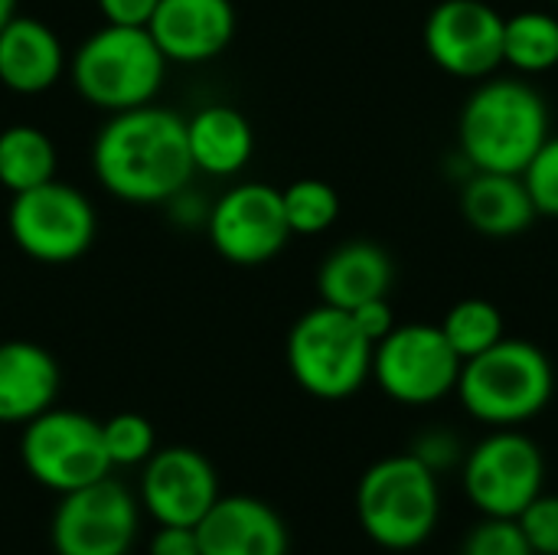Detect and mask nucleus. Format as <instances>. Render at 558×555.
Returning a JSON list of instances; mask_svg holds the SVG:
<instances>
[{"mask_svg": "<svg viewBox=\"0 0 558 555\" xmlns=\"http://www.w3.org/2000/svg\"><path fill=\"white\" fill-rule=\"evenodd\" d=\"M7 229L26 258L43 265H69L92 249L98 219L82 190L62 180H49L13 193Z\"/></svg>", "mask_w": 558, "mask_h": 555, "instance_id": "0eeeda50", "label": "nucleus"}, {"mask_svg": "<svg viewBox=\"0 0 558 555\" xmlns=\"http://www.w3.org/2000/svg\"><path fill=\"white\" fill-rule=\"evenodd\" d=\"M281 206L291 236H320L340 216V196L327 180L304 177L281 190Z\"/></svg>", "mask_w": 558, "mask_h": 555, "instance_id": "393cba45", "label": "nucleus"}, {"mask_svg": "<svg viewBox=\"0 0 558 555\" xmlns=\"http://www.w3.org/2000/svg\"><path fill=\"white\" fill-rule=\"evenodd\" d=\"M556 3H558V0H556Z\"/></svg>", "mask_w": 558, "mask_h": 555, "instance_id": "f704fd0d", "label": "nucleus"}, {"mask_svg": "<svg viewBox=\"0 0 558 555\" xmlns=\"http://www.w3.org/2000/svg\"><path fill=\"white\" fill-rule=\"evenodd\" d=\"M16 13V0H0V29L7 26V20Z\"/></svg>", "mask_w": 558, "mask_h": 555, "instance_id": "72a5a7b5", "label": "nucleus"}, {"mask_svg": "<svg viewBox=\"0 0 558 555\" xmlns=\"http://www.w3.org/2000/svg\"><path fill=\"white\" fill-rule=\"evenodd\" d=\"M454 393L471 419L490 429H517L553 402L556 373L536 343L504 337L490 350L464 360Z\"/></svg>", "mask_w": 558, "mask_h": 555, "instance_id": "7ed1b4c3", "label": "nucleus"}, {"mask_svg": "<svg viewBox=\"0 0 558 555\" xmlns=\"http://www.w3.org/2000/svg\"><path fill=\"white\" fill-rule=\"evenodd\" d=\"M356 517L363 533L383 550L409 553L425 546L441 517L438 474L415 455L376 461L360 478Z\"/></svg>", "mask_w": 558, "mask_h": 555, "instance_id": "39448f33", "label": "nucleus"}, {"mask_svg": "<svg viewBox=\"0 0 558 555\" xmlns=\"http://www.w3.org/2000/svg\"><path fill=\"white\" fill-rule=\"evenodd\" d=\"M504 13L487 0H441L422 26L428 59L468 82H481L504 65Z\"/></svg>", "mask_w": 558, "mask_h": 555, "instance_id": "9b49d317", "label": "nucleus"}, {"mask_svg": "<svg viewBox=\"0 0 558 555\" xmlns=\"http://www.w3.org/2000/svg\"><path fill=\"white\" fill-rule=\"evenodd\" d=\"M203 555H288L284 520L258 497H219L193 527Z\"/></svg>", "mask_w": 558, "mask_h": 555, "instance_id": "dca6fc26", "label": "nucleus"}, {"mask_svg": "<svg viewBox=\"0 0 558 555\" xmlns=\"http://www.w3.org/2000/svg\"><path fill=\"white\" fill-rule=\"evenodd\" d=\"M59 154L52 137L33 124H10L0 131V186L13 193L56 180Z\"/></svg>", "mask_w": 558, "mask_h": 555, "instance_id": "4be33fe9", "label": "nucleus"}, {"mask_svg": "<svg viewBox=\"0 0 558 555\" xmlns=\"http://www.w3.org/2000/svg\"><path fill=\"white\" fill-rule=\"evenodd\" d=\"M549 134V105L523 75L481 79L458 114V154L471 170L523 173Z\"/></svg>", "mask_w": 558, "mask_h": 555, "instance_id": "f03ea898", "label": "nucleus"}, {"mask_svg": "<svg viewBox=\"0 0 558 555\" xmlns=\"http://www.w3.org/2000/svg\"><path fill=\"white\" fill-rule=\"evenodd\" d=\"M154 43L167 62L199 65L229 49L235 39L232 0H160L150 23Z\"/></svg>", "mask_w": 558, "mask_h": 555, "instance_id": "2eb2a0df", "label": "nucleus"}, {"mask_svg": "<svg viewBox=\"0 0 558 555\" xmlns=\"http://www.w3.org/2000/svg\"><path fill=\"white\" fill-rule=\"evenodd\" d=\"M438 327L461 360H471V357L490 350L494 343H500L507 337V324H504L500 307L484 301V298L458 301Z\"/></svg>", "mask_w": 558, "mask_h": 555, "instance_id": "b1692460", "label": "nucleus"}, {"mask_svg": "<svg viewBox=\"0 0 558 555\" xmlns=\"http://www.w3.org/2000/svg\"><path fill=\"white\" fill-rule=\"evenodd\" d=\"M284 353L294 383L324 402L356 396L373 376V343L353 324L350 311L330 304H317L294 321Z\"/></svg>", "mask_w": 558, "mask_h": 555, "instance_id": "423d86ee", "label": "nucleus"}, {"mask_svg": "<svg viewBox=\"0 0 558 555\" xmlns=\"http://www.w3.org/2000/svg\"><path fill=\"white\" fill-rule=\"evenodd\" d=\"M543 451L517 429H497L464 458V494L484 517L517 520L543 494Z\"/></svg>", "mask_w": 558, "mask_h": 555, "instance_id": "9d476101", "label": "nucleus"}, {"mask_svg": "<svg viewBox=\"0 0 558 555\" xmlns=\"http://www.w3.org/2000/svg\"><path fill=\"white\" fill-rule=\"evenodd\" d=\"M101 438H105L111 468L141 464L154 455V445H157L154 425L137 412H118L108 422H101Z\"/></svg>", "mask_w": 558, "mask_h": 555, "instance_id": "a878e982", "label": "nucleus"}, {"mask_svg": "<svg viewBox=\"0 0 558 555\" xmlns=\"http://www.w3.org/2000/svg\"><path fill=\"white\" fill-rule=\"evenodd\" d=\"M186 147L199 173L235 177L255 150V134L239 108L203 105L186 118Z\"/></svg>", "mask_w": 558, "mask_h": 555, "instance_id": "412c9836", "label": "nucleus"}, {"mask_svg": "<svg viewBox=\"0 0 558 555\" xmlns=\"http://www.w3.org/2000/svg\"><path fill=\"white\" fill-rule=\"evenodd\" d=\"M20 461L36 484L56 494L78 491L111 474L101 422L72 409H46L26 422Z\"/></svg>", "mask_w": 558, "mask_h": 555, "instance_id": "6e6552de", "label": "nucleus"}, {"mask_svg": "<svg viewBox=\"0 0 558 555\" xmlns=\"http://www.w3.org/2000/svg\"><path fill=\"white\" fill-rule=\"evenodd\" d=\"M392 288V258L383 245L369 239H353L337 245L317 268L320 304L353 311L373 298H389Z\"/></svg>", "mask_w": 558, "mask_h": 555, "instance_id": "aec40b11", "label": "nucleus"}, {"mask_svg": "<svg viewBox=\"0 0 558 555\" xmlns=\"http://www.w3.org/2000/svg\"><path fill=\"white\" fill-rule=\"evenodd\" d=\"M461 555H536L533 546L526 543L523 530L517 520H500V517H484L468 540Z\"/></svg>", "mask_w": 558, "mask_h": 555, "instance_id": "cd10ccee", "label": "nucleus"}, {"mask_svg": "<svg viewBox=\"0 0 558 555\" xmlns=\"http://www.w3.org/2000/svg\"><path fill=\"white\" fill-rule=\"evenodd\" d=\"M526 543L536 555H558V497L539 494L520 517H517Z\"/></svg>", "mask_w": 558, "mask_h": 555, "instance_id": "c85d7f7f", "label": "nucleus"}, {"mask_svg": "<svg viewBox=\"0 0 558 555\" xmlns=\"http://www.w3.org/2000/svg\"><path fill=\"white\" fill-rule=\"evenodd\" d=\"M458 203L468 226L487 239H513L539 216L520 173L474 170L464 177Z\"/></svg>", "mask_w": 558, "mask_h": 555, "instance_id": "6ab92c4d", "label": "nucleus"}, {"mask_svg": "<svg viewBox=\"0 0 558 555\" xmlns=\"http://www.w3.org/2000/svg\"><path fill=\"white\" fill-rule=\"evenodd\" d=\"M141 500L160 527H196L219 500V478L193 448L154 451L144 464Z\"/></svg>", "mask_w": 558, "mask_h": 555, "instance_id": "4468645a", "label": "nucleus"}, {"mask_svg": "<svg viewBox=\"0 0 558 555\" xmlns=\"http://www.w3.org/2000/svg\"><path fill=\"white\" fill-rule=\"evenodd\" d=\"M350 317H353V324L363 330V337L376 347L392 327H396V314H392V304H389V298H373V301H366V304H360V307H353L350 311Z\"/></svg>", "mask_w": 558, "mask_h": 555, "instance_id": "c756f323", "label": "nucleus"}, {"mask_svg": "<svg viewBox=\"0 0 558 555\" xmlns=\"http://www.w3.org/2000/svg\"><path fill=\"white\" fill-rule=\"evenodd\" d=\"M206 229L216 255L239 268L271 262L291 239L281 190L268 183H239L226 190L206 213Z\"/></svg>", "mask_w": 558, "mask_h": 555, "instance_id": "f8f14e48", "label": "nucleus"}, {"mask_svg": "<svg viewBox=\"0 0 558 555\" xmlns=\"http://www.w3.org/2000/svg\"><path fill=\"white\" fill-rule=\"evenodd\" d=\"M150 555H203L193 527H160L150 540Z\"/></svg>", "mask_w": 558, "mask_h": 555, "instance_id": "473e14b6", "label": "nucleus"}, {"mask_svg": "<svg viewBox=\"0 0 558 555\" xmlns=\"http://www.w3.org/2000/svg\"><path fill=\"white\" fill-rule=\"evenodd\" d=\"M134 533L137 504L111 474L62 494L49 530L56 555H128Z\"/></svg>", "mask_w": 558, "mask_h": 555, "instance_id": "ddd939ff", "label": "nucleus"}, {"mask_svg": "<svg viewBox=\"0 0 558 555\" xmlns=\"http://www.w3.org/2000/svg\"><path fill=\"white\" fill-rule=\"evenodd\" d=\"M412 455H415L418 461H425V464L438 474L441 468H451V464L461 458V445L454 442L451 432L435 429V432H425V435L418 438V445H415Z\"/></svg>", "mask_w": 558, "mask_h": 555, "instance_id": "7c9ffc66", "label": "nucleus"}, {"mask_svg": "<svg viewBox=\"0 0 558 555\" xmlns=\"http://www.w3.org/2000/svg\"><path fill=\"white\" fill-rule=\"evenodd\" d=\"M69 69L59 33L36 16H10L0 29V85L16 95L49 92Z\"/></svg>", "mask_w": 558, "mask_h": 555, "instance_id": "f3484780", "label": "nucleus"}, {"mask_svg": "<svg viewBox=\"0 0 558 555\" xmlns=\"http://www.w3.org/2000/svg\"><path fill=\"white\" fill-rule=\"evenodd\" d=\"M92 170L114 200L134 206L170 203L196 173L186 121L154 101L108 114L92 144Z\"/></svg>", "mask_w": 558, "mask_h": 555, "instance_id": "f257e3e1", "label": "nucleus"}, {"mask_svg": "<svg viewBox=\"0 0 558 555\" xmlns=\"http://www.w3.org/2000/svg\"><path fill=\"white\" fill-rule=\"evenodd\" d=\"M504 62L517 75H543L558 65V16L520 10L504 20Z\"/></svg>", "mask_w": 558, "mask_h": 555, "instance_id": "5701e85b", "label": "nucleus"}, {"mask_svg": "<svg viewBox=\"0 0 558 555\" xmlns=\"http://www.w3.org/2000/svg\"><path fill=\"white\" fill-rule=\"evenodd\" d=\"M59 396V363L33 340L0 343V425H26Z\"/></svg>", "mask_w": 558, "mask_h": 555, "instance_id": "a211bd4d", "label": "nucleus"}, {"mask_svg": "<svg viewBox=\"0 0 558 555\" xmlns=\"http://www.w3.org/2000/svg\"><path fill=\"white\" fill-rule=\"evenodd\" d=\"M539 216L558 219V134H549L520 173Z\"/></svg>", "mask_w": 558, "mask_h": 555, "instance_id": "bb28decb", "label": "nucleus"}, {"mask_svg": "<svg viewBox=\"0 0 558 555\" xmlns=\"http://www.w3.org/2000/svg\"><path fill=\"white\" fill-rule=\"evenodd\" d=\"M160 0H95L105 23L114 26H147Z\"/></svg>", "mask_w": 558, "mask_h": 555, "instance_id": "2f4dec72", "label": "nucleus"}, {"mask_svg": "<svg viewBox=\"0 0 558 555\" xmlns=\"http://www.w3.org/2000/svg\"><path fill=\"white\" fill-rule=\"evenodd\" d=\"M75 92L108 114L150 105L163 85L167 59L147 26L101 23L69 56Z\"/></svg>", "mask_w": 558, "mask_h": 555, "instance_id": "20e7f679", "label": "nucleus"}, {"mask_svg": "<svg viewBox=\"0 0 558 555\" xmlns=\"http://www.w3.org/2000/svg\"><path fill=\"white\" fill-rule=\"evenodd\" d=\"M464 360L438 324H396L373 347V379L399 406H435L454 393Z\"/></svg>", "mask_w": 558, "mask_h": 555, "instance_id": "1a4fd4ad", "label": "nucleus"}]
</instances>
